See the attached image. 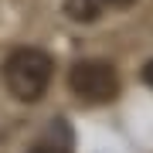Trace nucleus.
<instances>
[{
  "label": "nucleus",
  "mask_w": 153,
  "mask_h": 153,
  "mask_svg": "<svg viewBox=\"0 0 153 153\" xmlns=\"http://www.w3.org/2000/svg\"><path fill=\"white\" fill-rule=\"evenodd\" d=\"M55 75V61L41 48H14L4 58V85L17 102H41Z\"/></svg>",
  "instance_id": "f257e3e1"
},
{
  "label": "nucleus",
  "mask_w": 153,
  "mask_h": 153,
  "mask_svg": "<svg viewBox=\"0 0 153 153\" xmlns=\"http://www.w3.org/2000/svg\"><path fill=\"white\" fill-rule=\"evenodd\" d=\"M119 71H116L109 61L99 58H85L75 61L68 71V88L75 92V99H82L85 105H105L119 95Z\"/></svg>",
  "instance_id": "f03ea898"
},
{
  "label": "nucleus",
  "mask_w": 153,
  "mask_h": 153,
  "mask_svg": "<svg viewBox=\"0 0 153 153\" xmlns=\"http://www.w3.org/2000/svg\"><path fill=\"white\" fill-rule=\"evenodd\" d=\"M136 0H65V14L78 24L102 21L109 10H129Z\"/></svg>",
  "instance_id": "7ed1b4c3"
},
{
  "label": "nucleus",
  "mask_w": 153,
  "mask_h": 153,
  "mask_svg": "<svg viewBox=\"0 0 153 153\" xmlns=\"http://www.w3.org/2000/svg\"><path fill=\"white\" fill-rule=\"evenodd\" d=\"M31 153H71V143H68V136H48V140H41Z\"/></svg>",
  "instance_id": "20e7f679"
},
{
  "label": "nucleus",
  "mask_w": 153,
  "mask_h": 153,
  "mask_svg": "<svg viewBox=\"0 0 153 153\" xmlns=\"http://www.w3.org/2000/svg\"><path fill=\"white\" fill-rule=\"evenodd\" d=\"M140 75H143V82H146V85H153V61H150V65H143Z\"/></svg>",
  "instance_id": "39448f33"
}]
</instances>
